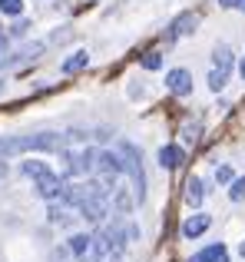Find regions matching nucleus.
Segmentation results:
<instances>
[{
  "label": "nucleus",
  "mask_w": 245,
  "mask_h": 262,
  "mask_svg": "<svg viewBox=\"0 0 245 262\" xmlns=\"http://www.w3.org/2000/svg\"><path fill=\"white\" fill-rule=\"evenodd\" d=\"M219 4H222V7H239L242 0H219Z\"/></svg>",
  "instance_id": "obj_27"
},
{
  "label": "nucleus",
  "mask_w": 245,
  "mask_h": 262,
  "mask_svg": "<svg viewBox=\"0 0 245 262\" xmlns=\"http://www.w3.org/2000/svg\"><path fill=\"white\" fill-rule=\"evenodd\" d=\"M229 196H232V203H242V199H245V179H232Z\"/></svg>",
  "instance_id": "obj_20"
},
{
  "label": "nucleus",
  "mask_w": 245,
  "mask_h": 262,
  "mask_svg": "<svg viewBox=\"0 0 245 262\" xmlns=\"http://www.w3.org/2000/svg\"><path fill=\"white\" fill-rule=\"evenodd\" d=\"M27 30H30V24H27V20H23V17H20V20H17V24H13V27H10V30H7V33H10V37H23V33H27Z\"/></svg>",
  "instance_id": "obj_24"
},
{
  "label": "nucleus",
  "mask_w": 245,
  "mask_h": 262,
  "mask_svg": "<svg viewBox=\"0 0 245 262\" xmlns=\"http://www.w3.org/2000/svg\"><path fill=\"white\" fill-rule=\"evenodd\" d=\"M33 186H37V196H40V199H46V203H57L60 192H63V179L53 173V169H50L46 176L33 179Z\"/></svg>",
  "instance_id": "obj_5"
},
{
  "label": "nucleus",
  "mask_w": 245,
  "mask_h": 262,
  "mask_svg": "<svg viewBox=\"0 0 245 262\" xmlns=\"http://www.w3.org/2000/svg\"><path fill=\"white\" fill-rule=\"evenodd\" d=\"M226 80H229V77H226V73H219V70H212V73H209V86H212L215 93H219V90L226 86Z\"/></svg>",
  "instance_id": "obj_22"
},
{
  "label": "nucleus",
  "mask_w": 245,
  "mask_h": 262,
  "mask_svg": "<svg viewBox=\"0 0 245 262\" xmlns=\"http://www.w3.org/2000/svg\"><path fill=\"white\" fill-rule=\"evenodd\" d=\"M66 136L60 133H33V136H4L0 140V160L20 153H63Z\"/></svg>",
  "instance_id": "obj_1"
},
{
  "label": "nucleus",
  "mask_w": 245,
  "mask_h": 262,
  "mask_svg": "<svg viewBox=\"0 0 245 262\" xmlns=\"http://www.w3.org/2000/svg\"><path fill=\"white\" fill-rule=\"evenodd\" d=\"M199 123H186V129H182V140H186V143H195V140H199Z\"/></svg>",
  "instance_id": "obj_21"
},
{
  "label": "nucleus",
  "mask_w": 245,
  "mask_h": 262,
  "mask_svg": "<svg viewBox=\"0 0 245 262\" xmlns=\"http://www.w3.org/2000/svg\"><path fill=\"white\" fill-rule=\"evenodd\" d=\"M189 262H229V249L226 246H209V249H202L195 259H189Z\"/></svg>",
  "instance_id": "obj_13"
},
{
  "label": "nucleus",
  "mask_w": 245,
  "mask_h": 262,
  "mask_svg": "<svg viewBox=\"0 0 245 262\" xmlns=\"http://www.w3.org/2000/svg\"><path fill=\"white\" fill-rule=\"evenodd\" d=\"M90 243H93V236L77 232V236H70V252L73 256H86V252H90Z\"/></svg>",
  "instance_id": "obj_17"
},
{
  "label": "nucleus",
  "mask_w": 245,
  "mask_h": 262,
  "mask_svg": "<svg viewBox=\"0 0 245 262\" xmlns=\"http://www.w3.org/2000/svg\"><path fill=\"white\" fill-rule=\"evenodd\" d=\"M4 173H7V169H4V163H0V176H4Z\"/></svg>",
  "instance_id": "obj_30"
},
{
  "label": "nucleus",
  "mask_w": 245,
  "mask_h": 262,
  "mask_svg": "<svg viewBox=\"0 0 245 262\" xmlns=\"http://www.w3.org/2000/svg\"><path fill=\"white\" fill-rule=\"evenodd\" d=\"M239 252H242V259H245V243H242V249H239Z\"/></svg>",
  "instance_id": "obj_29"
},
{
  "label": "nucleus",
  "mask_w": 245,
  "mask_h": 262,
  "mask_svg": "<svg viewBox=\"0 0 245 262\" xmlns=\"http://www.w3.org/2000/svg\"><path fill=\"white\" fill-rule=\"evenodd\" d=\"M182 163H186V153H182L179 146H173V143H169V146L159 149V166L162 169H179Z\"/></svg>",
  "instance_id": "obj_10"
},
{
  "label": "nucleus",
  "mask_w": 245,
  "mask_h": 262,
  "mask_svg": "<svg viewBox=\"0 0 245 262\" xmlns=\"http://www.w3.org/2000/svg\"><path fill=\"white\" fill-rule=\"evenodd\" d=\"M0 86H4V83H0Z\"/></svg>",
  "instance_id": "obj_32"
},
{
  "label": "nucleus",
  "mask_w": 245,
  "mask_h": 262,
  "mask_svg": "<svg viewBox=\"0 0 245 262\" xmlns=\"http://www.w3.org/2000/svg\"><path fill=\"white\" fill-rule=\"evenodd\" d=\"M116 153H119V160H122V173L129 176V189H133L136 203H142V199H146V173H142V156H139V149H136L133 143L119 140Z\"/></svg>",
  "instance_id": "obj_2"
},
{
  "label": "nucleus",
  "mask_w": 245,
  "mask_h": 262,
  "mask_svg": "<svg viewBox=\"0 0 245 262\" xmlns=\"http://www.w3.org/2000/svg\"><path fill=\"white\" fill-rule=\"evenodd\" d=\"M86 63H90V53H86V50H77L73 57L63 60V73H66V77H70V73H80V70H86Z\"/></svg>",
  "instance_id": "obj_14"
},
{
  "label": "nucleus",
  "mask_w": 245,
  "mask_h": 262,
  "mask_svg": "<svg viewBox=\"0 0 245 262\" xmlns=\"http://www.w3.org/2000/svg\"><path fill=\"white\" fill-rule=\"evenodd\" d=\"M215 179H219V183H232V169H229V166H219V169H215Z\"/></svg>",
  "instance_id": "obj_25"
},
{
  "label": "nucleus",
  "mask_w": 245,
  "mask_h": 262,
  "mask_svg": "<svg viewBox=\"0 0 245 262\" xmlns=\"http://www.w3.org/2000/svg\"><path fill=\"white\" fill-rule=\"evenodd\" d=\"M209 226H212V219H209L206 212H195V216H189L186 223H182V236H186V239H195V236H202Z\"/></svg>",
  "instance_id": "obj_9"
},
{
  "label": "nucleus",
  "mask_w": 245,
  "mask_h": 262,
  "mask_svg": "<svg viewBox=\"0 0 245 262\" xmlns=\"http://www.w3.org/2000/svg\"><path fill=\"white\" fill-rule=\"evenodd\" d=\"M139 63L146 67V70H159V67H162V53H156V50H153V53H146Z\"/></svg>",
  "instance_id": "obj_19"
},
{
  "label": "nucleus",
  "mask_w": 245,
  "mask_h": 262,
  "mask_svg": "<svg viewBox=\"0 0 245 262\" xmlns=\"http://www.w3.org/2000/svg\"><path fill=\"white\" fill-rule=\"evenodd\" d=\"M113 206L119 209V216H129V212H133V206H136L133 189H126V186H113Z\"/></svg>",
  "instance_id": "obj_11"
},
{
  "label": "nucleus",
  "mask_w": 245,
  "mask_h": 262,
  "mask_svg": "<svg viewBox=\"0 0 245 262\" xmlns=\"http://www.w3.org/2000/svg\"><path fill=\"white\" fill-rule=\"evenodd\" d=\"M212 60H215V70H219V73H226V77H229V70H232V50H229L226 43H219V47H215Z\"/></svg>",
  "instance_id": "obj_15"
},
{
  "label": "nucleus",
  "mask_w": 245,
  "mask_h": 262,
  "mask_svg": "<svg viewBox=\"0 0 245 262\" xmlns=\"http://www.w3.org/2000/svg\"><path fill=\"white\" fill-rule=\"evenodd\" d=\"M202 199H206V186H202L199 176H192L186 183V203L189 206H202Z\"/></svg>",
  "instance_id": "obj_12"
},
{
  "label": "nucleus",
  "mask_w": 245,
  "mask_h": 262,
  "mask_svg": "<svg viewBox=\"0 0 245 262\" xmlns=\"http://www.w3.org/2000/svg\"><path fill=\"white\" fill-rule=\"evenodd\" d=\"M166 86H169V93H176V96H189L192 93V73L189 70H169Z\"/></svg>",
  "instance_id": "obj_7"
},
{
  "label": "nucleus",
  "mask_w": 245,
  "mask_h": 262,
  "mask_svg": "<svg viewBox=\"0 0 245 262\" xmlns=\"http://www.w3.org/2000/svg\"><path fill=\"white\" fill-rule=\"evenodd\" d=\"M40 53H43V43H40V40H33V43L20 47L17 53H10V57H4V60H0V67H20V63H30V60H37Z\"/></svg>",
  "instance_id": "obj_6"
},
{
  "label": "nucleus",
  "mask_w": 245,
  "mask_h": 262,
  "mask_svg": "<svg viewBox=\"0 0 245 262\" xmlns=\"http://www.w3.org/2000/svg\"><path fill=\"white\" fill-rule=\"evenodd\" d=\"M4 47H7V30L0 27V53H4Z\"/></svg>",
  "instance_id": "obj_26"
},
{
  "label": "nucleus",
  "mask_w": 245,
  "mask_h": 262,
  "mask_svg": "<svg viewBox=\"0 0 245 262\" xmlns=\"http://www.w3.org/2000/svg\"><path fill=\"white\" fill-rule=\"evenodd\" d=\"M0 10H4L7 17H20V13H23V0H0Z\"/></svg>",
  "instance_id": "obj_18"
},
{
  "label": "nucleus",
  "mask_w": 245,
  "mask_h": 262,
  "mask_svg": "<svg viewBox=\"0 0 245 262\" xmlns=\"http://www.w3.org/2000/svg\"><path fill=\"white\" fill-rule=\"evenodd\" d=\"M50 223H57V226H66V223H70V216H66V212L60 209V206H53V209H50Z\"/></svg>",
  "instance_id": "obj_23"
},
{
  "label": "nucleus",
  "mask_w": 245,
  "mask_h": 262,
  "mask_svg": "<svg viewBox=\"0 0 245 262\" xmlns=\"http://www.w3.org/2000/svg\"><path fill=\"white\" fill-rule=\"evenodd\" d=\"M20 173H23L27 179H40V176L50 173V166H46V163H40V160H27V163H20Z\"/></svg>",
  "instance_id": "obj_16"
},
{
  "label": "nucleus",
  "mask_w": 245,
  "mask_h": 262,
  "mask_svg": "<svg viewBox=\"0 0 245 262\" xmlns=\"http://www.w3.org/2000/svg\"><path fill=\"white\" fill-rule=\"evenodd\" d=\"M195 24H199V17H195L192 10H186V13H179V17L169 24V40H176V37H186V33H192L195 30Z\"/></svg>",
  "instance_id": "obj_8"
},
{
  "label": "nucleus",
  "mask_w": 245,
  "mask_h": 262,
  "mask_svg": "<svg viewBox=\"0 0 245 262\" xmlns=\"http://www.w3.org/2000/svg\"><path fill=\"white\" fill-rule=\"evenodd\" d=\"M239 7H245V0H242V4H239Z\"/></svg>",
  "instance_id": "obj_31"
},
{
  "label": "nucleus",
  "mask_w": 245,
  "mask_h": 262,
  "mask_svg": "<svg viewBox=\"0 0 245 262\" xmlns=\"http://www.w3.org/2000/svg\"><path fill=\"white\" fill-rule=\"evenodd\" d=\"M80 216L86 219V223H103L106 212H110V189H106L100 179H93V183H86V196L80 199Z\"/></svg>",
  "instance_id": "obj_3"
},
{
  "label": "nucleus",
  "mask_w": 245,
  "mask_h": 262,
  "mask_svg": "<svg viewBox=\"0 0 245 262\" xmlns=\"http://www.w3.org/2000/svg\"><path fill=\"white\" fill-rule=\"evenodd\" d=\"M63 163H66V176L70 179H83L93 173V160H96V149H77V153H70V149H63Z\"/></svg>",
  "instance_id": "obj_4"
},
{
  "label": "nucleus",
  "mask_w": 245,
  "mask_h": 262,
  "mask_svg": "<svg viewBox=\"0 0 245 262\" xmlns=\"http://www.w3.org/2000/svg\"><path fill=\"white\" fill-rule=\"evenodd\" d=\"M239 73H242V80H245V60H242V63H239Z\"/></svg>",
  "instance_id": "obj_28"
}]
</instances>
